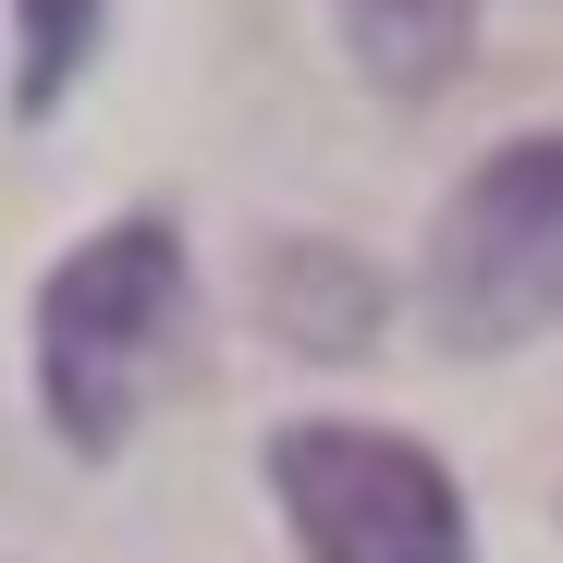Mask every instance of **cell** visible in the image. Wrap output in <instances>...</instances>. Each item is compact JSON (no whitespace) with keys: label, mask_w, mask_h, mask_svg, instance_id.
<instances>
[{"label":"cell","mask_w":563,"mask_h":563,"mask_svg":"<svg viewBox=\"0 0 563 563\" xmlns=\"http://www.w3.org/2000/svg\"><path fill=\"white\" fill-rule=\"evenodd\" d=\"M184 331H197L184 233H172L159 209L99 221V233L37 282V405H49V429H62L86 465H111V453L147 429Z\"/></svg>","instance_id":"6da1fadb"},{"label":"cell","mask_w":563,"mask_h":563,"mask_svg":"<svg viewBox=\"0 0 563 563\" xmlns=\"http://www.w3.org/2000/svg\"><path fill=\"white\" fill-rule=\"evenodd\" d=\"M429 331L453 355H515L563 331V135H515L429 221Z\"/></svg>","instance_id":"7a4b0ae2"},{"label":"cell","mask_w":563,"mask_h":563,"mask_svg":"<svg viewBox=\"0 0 563 563\" xmlns=\"http://www.w3.org/2000/svg\"><path fill=\"white\" fill-rule=\"evenodd\" d=\"M269 503L295 527V563H465L453 465L367 417H295L269 441Z\"/></svg>","instance_id":"3957f363"},{"label":"cell","mask_w":563,"mask_h":563,"mask_svg":"<svg viewBox=\"0 0 563 563\" xmlns=\"http://www.w3.org/2000/svg\"><path fill=\"white\" fill-rule=\"evenodd\" d=\"M331 25L380 99H441L478 49V0H331Z\"/></svg>","instance_id":"277c9868"},{"label":"cell","mask_w":563,"mask_h":563,"mask_svg":"<svg viewBox=\"0 0 563 563\" xmlns=\"http://www.w3.org/2000/svg\"><path fill=\"white\" fill-rule=\"evenodd\" d=\"M257 307H269L282 343H307V355H367L380 343V282H367V257H343V245H282Z\"/></svg>","instance_id":"5b68a950"},{"label":"cell","mask_w":563,"mask_h":563,"mask_svg":"<svg viewBox=\"0 0 563 563\" xmlns=\"http://www.w3.org/2000/svg\"><path fill=\"white\" fill-rule=\"evenodd\" d=\"M13 25H25V62H13V111H25V123H49V111H62V86L86 74V49H99L111 0H13Z\"/></svg>","instance_id":"8992f818"}]
</instances>
